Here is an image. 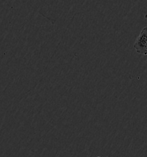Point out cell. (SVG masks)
<instances>
[{"label":"cell","mask_w":147,"mask_h":157,"mask_svg":"<svg viewBox=\"0 0 147 157\" xmlns=\"http://www.w3.org/2000/svg\"><path fill=\"white\" fill-rule=\"evenodd\" d=\"M147 29L144 27L137 37L133 47L137 53L146 56L147 54Z\"/></svg>","instance_id":"1"},{"label":"cell","mask_w":147,"mask_h":157,"mask_svg":"<svg viewBox=\"0 0 147 157\" xmlns=\"http://www.w3.org/2000/svg\"></svg>","instance_id":"2"},{"label":"cell","mask_w":147,"mask_h":157,"mask_svg":"<svg viewBox=\"0 0 147 157\" xmlns=\"http://www.w3.org/2000/svg\"></svg>","instance_id":"3"}]
</instances>
